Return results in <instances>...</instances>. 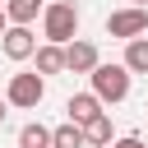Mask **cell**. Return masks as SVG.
I'll return each mask as SVG.
<instances>
[{
    "instance_id": "2e32d148",
    "label": "cell",
    "mask_w": 148,
    "mask_h": 148,
    "mask_svg": "<svg viewBox=\"0 0 148 148\" xmlns=\"http://www.w3.org/2000/svg\"><path fill=\"white\" fill-rule=\"evenodd\" d=\"M130 5H139V9H143V5H148V0H130Z\"/></svg>"
},
{
    "instance_id": "4fadbf2b",
    "label": "cell",
    "mask_w": 148,
    "mask_h": 148,
    "mask_svg": "<svg viewBox=\"0 0 148 148\" xmlns=\"http://www.w3.org/2000/svg\"><path fill=\"white\" fill-rule=\"evenodd\" d=\"M18 148H51V130H46L42 120L23 125V130H18Z\"/></svg>"
},
{
    "instance_id": "7c38bea8",
    "label": "cell",
    "mask_w": 148,
    "mask_h": 148,
    "mask_svg": "<svg viewBox=\"0 0 148 148\" xmlns=\"http://www.w3.org/2000/svg\"><path fill=\"white\" fill-rule=\"evenodd\" d=\"M51 148H88V143H83V125H69V120L56 125V130H51Z\"/></svg>"
},
{
    "instance_id": "5b68a950",
    "label": "cell",
    "mask_w": 148,
    "mask_h": 148,
    "mask_svg": "<svg viewBox=\"0 0 148 148\" xmlns=\"http://www.w3.org/2000/svg\"><path fill=\"white\" fill-rule=\"evenodd\" d=\"M0 51H5L9 60H28V56L37 51V37H32V28H18V23H9V28L0 32Z\"/></svg>"
},
{
    "instance_id": "6da1fadb",
    "label": "cell",
    "mask_w": 148,
    "mask_h": 148,
    "mask_svg": "<svg viewBox=\"0 0 148 148\" xmlns=\"http://www.w3.org/2000/svg\"><path fill=\"white\" fill-rule=\"evenodd\" d=\"M42 32H46L51 46L74 42V37H79V9H74L69 0H51V5H42Z\"/></svg>"
},
{
    "instance_id": "3957f363",
    "label": "cell",
    "mask_w": 148,
    "mask_h": 148,
    "mask_svg": "<svg viewBox=\"0 0 148 148\" xmlns=\"http://www.w3.org/2000/svg\"><path fill=\"white\" fill-rule=\"evenodd\" d=\"M42 97H46V79L42 74H14L9 88H5V106H18V111H32Z\"/></svg>"
},
{
    "instance_id": "277c9868",
    "label": "cell",
    "mask_w": 148,
    "mask_h": 148,
    "mask_svg": "<svg viewBox=\"0 0 148 148\" xmlns=\"http://www.w3.org/2000/svg\"><path fill=\"white\" fill-rule=\"evenodd\" d=\"M106 32H111V37H120V42H130V37H143V32H148V9H139V5H125V9L106 14Z\"/></svg>"
},
{
    "instance_id": "ac0fdd59",
    "label": "cell",
    "mask_w": 148,
    "mask_h": 148,
    "mask_svg": "<svg viewBox=\"0 0 148 148\" xmlns=\"http://www.w3.org/2000/svg\"><path fill=\"white\" fill-rule=\"evenodd\" d=\"M143 148H148V143H143Z\"/></svg>"
},
{
    "instance_id": "52a82bcc",
    "label": "cell",
    "mask_w": 148,
    "mask_h": 148,
    "mask_svg": "<svg viewBox=\"0 0 148 148\" xmlns=\"http://www.w3.org/2000/svg\"><path fill=\"white\" fill-rule=\"evenodd\" d=\"M65 111H69V125H88L92 116H102V102H97L92 92H74V97L65 102Z\"/></svg>"
},
{
    "instance_id": "7a4b0ae2",
    "label": "cell",
    "mask_w": 148,
    "mask_h": 148,
    "mask_svg": "<svg viewBox=\"0 0 148 148\" xmlns=\"http://www.w3.org/2000/svg\"><path fill=\"white\" fill-rule=\"evenodd\" d=\"M88 79H92V97L97 102H125L130 97V69L125 65H97Z\"/></svg>"
},
{
    "instance_id": "9c48e42d",
    "label": "cell",
    "mask_w": 148,
    "mask_h": 148,
    "mask_svg": "<svg viewBox=\"0 0 148 148\" xmlns=\"http://www.w3.org/2000/svg\"><path fill=\"white\" fill-rule=\"evenodd\" d=\"M125 69L130 74H148V37H130L125 42Z\"/></svg>"
},
{
    "instance_id": "ba28073f",
    "label": "cell",
    "mask_w": 148,
    "mask_h": 148,
    "mask_svg": "<svg viewBox=\"0 0 148 148\" xmlns=\"http://www.w3.org/2000/svg\"><path fill=\"white\" fill-rule=\"evenodd\" d=\"M83 143H88V148H106V143H111V116H106V111L83 125Z\"/></svg>"
},
{
    "instance_id": "5bb4252c",
    "label": "cell",
    "mask_w": 148,
    "mask_h": 148,
    "mask_svg": "<svg viewBox=\"0 0 148 148\" xmlns=\"http://www.w3.org/2000/svg\"><path fill=\"white\" fill-rule=\"evenodd\" d=\"M106 148H143V139H134V134H125V139H116V143H106Z\"/></svg>"
},
{
    "instance_id": "30bf717a",
    "label": "cell",
    "mask_w": 148,
    "mask_h": 148,
    "mask_svg": "<svg viewBox=\"0 0 148 148\" xmlns=\"http://www.w3.org/2000/svg\"><path fill=\"white\" fill-rule=\"evenodd\" d=\"M37 14H42V0H5V18L18 23V28H28Z\"/></svg>"
},
{
    "instance_id": "e0dca14e",
    "label": "cell",
    "mask_w": 148,
    "mask_h": 148,
    "mask_svg": "<svg viewBox=\"0 0 148 148\" xmlns=\"http://www.w3.org/2000/svg\"><path fill=\"white\" fill-rule=\"evenodd\" d=\"M0 120H5V102H0Z\"/></svg>"
},
{
    "instance_id": "9a60e30c",
    "label": "cell",
    "mask_w": 148,
    "mask_h": 148,
    "mask_svg": "<svg viewBox=\"0 0 148 148\" xmlns=\"http://www.w3.org/2000/svg\"><path fill=\"white\" fill-rule=\"evenodd\" d=\"M5 28H9V18H5V5H0V32H5Z\"/></svg>"
},
{
    "instance_id": "8fae6325",
    "label": "cell",
    "mask_w": 148,
    "mask_h": 148,
    "mask_svg": "<svg viewBox=\"0 0 148 148\" xmlns=\"http://www.w3.org/2000/svg\"><path fill=\"white\" fill-rule=\"evenodd\" d=\"M32 56H37V69H32V74H60V69H65V51H60V46H51V42H46V46H37Z\"/></svg>"
},
{
    "instance_id": "8992f818",
    "label": "cell",
    "mask_w": 148,
    "mask_h": 148,
    "mask_svg": "<svg viewBox=\"0 0 148 148\" xmlns=\"http://www.w3.org/2000/svg\"><path fill=\"white\" fill-rule=\"evenodd\" d=\"M60 51H65V69H74V74H92V69L102 65V60H97V46H92V42H83V37L65 42Z\"/></svg>"
}]
</instances>
